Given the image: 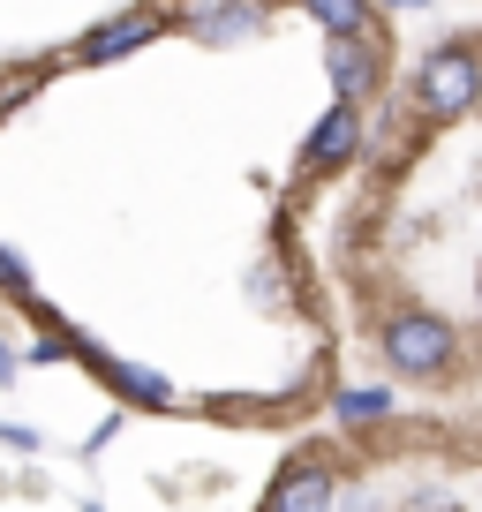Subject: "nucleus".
I'll return each mask as SVG.
<instances>
[{"label":"nucleus","instance_id":"f257e3e1","mask_svg":"<svg viewBox=\"0 0 482 512\" xmlns=\"http://www.w3.org/2000/svg\"><path fill=\"white\" fill-rule=\"evenodd\" d=\"M385 0H129L0 68V302L68 264L211 272L234 309L324 332V211L400 76Z\"/></svg>","mask_w":482,"mask_h":512},{"label":"nucleus","instance_id":"f03ea898","mask_svg":"<svg viewBox=\"0 0 482 512\" xmlns=\"http://www.w3.org/2000/svg\"><path fill=\"white\" fill-rule=\"evenodd\" d=\"M324 279L385 392L452 400L482 384V16L407 38L324 211Z\"/></svg>","mask_w":482,"mask_h":512},{"label":"nucleus","instance_id":"7ed1b4c3","mask_svg":"<svg viewBox=\"0 0 482 512\" xmlns=\"http://www.w3.org/2000/svg\"><path fill=\"white\" fill-rule=\"evenodd\" d=\"M475 16H482V0H475Z\"/></svg>","mask_w":482,"mask_h":512}]
</instances>
